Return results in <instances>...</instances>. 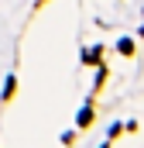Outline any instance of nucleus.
<instances>
[{"label": "nucleus", "instance_id": "f257e3e1", "mask_svg": "<svg viewBox=\"0 0 144 148\" xmlns=\"http://www.w3.org/2000/svg\"><path fill=\"white\" fill-rule=\"evenodd\" d=\"M89 121H93V110H89V107H86V110L79 114V127H86V124H89Z\"/></svg>", "mask_w": 144, "mask_h": 148}, {"label": "nucleus", "instance_id": "f03ea898", "mask_svg": "<svg viewBox=\"0 0 144 148\" xmlns=\"http://www.w3.org/2000/svg\"><path fill=\"white\" fill-rule=\"evenodd\" d=\"M120 52H124V55H130V52H134V41H127V38H124V41H120Z\"/></svg>", "mask_w": 144, "mask_h": 148}, {"label": "nucleus", "instance_id": "7ed1b4c3", "mask_svg": "<svg viewBox=\"0 0 144 148\" xmlns=\"http://www.w3.org/2000/svg\"><path fill=\"white\" fill-rule=\"evenodd\" d=\"M10 93H14V76L7 79V86H3V100H10Z\"/></svg>", "mask_w": 144, "mask_h": 148}]
</instances>
